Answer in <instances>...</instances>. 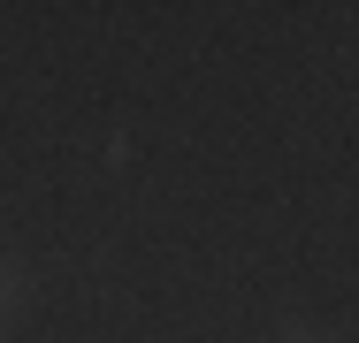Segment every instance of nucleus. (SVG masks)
<instances>
[]
</instances>
